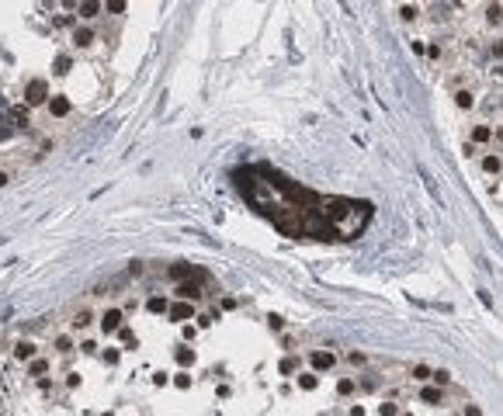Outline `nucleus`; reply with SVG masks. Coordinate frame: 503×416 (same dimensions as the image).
I'll use <instances>...</instances> for the list:
<instances>
[{
  "mask_svg": "<svg viewBox=\"0 0 503 416\" xmlns=\"http://www.w3.org/2000/svg\"><path fill=\"white\" fill-rule=\"evenodd\" d=\"M45 371H49V361L35 357V361H32V375H45Z\"/></svg>",
  "mask_w": 503,
  "mask_h": 416,
  "instance_id": "dca6fc26",
  "label": "nucleus"
},
{
  "mask_svg": "<svg viewBox=\"0 0 503 416\" xmlns=\"http://www.w3.org/2000/svg\"><path fill=\"white\" fill-rule=\"evenodd\" d=\"M163 309H167L163 298H150V312H163Z\"/></svg>",
  "mask_w": 503,
  "mask_h": 416,
  "instance_id": "5701e85b",
  "label": "nucleus"
},
{
  "mask_svg": "<svg viewBox=\"0 0 503 416\" xmlns=\"http://www.w3.org/2000/svg\"><path fill=\"white\" fill-rule=\"evenodd\" d=\"M420 399H424V402H430V406H437V402H445V392H441V389H424V392H420Z\"/></svg>",
  "mask_w": 503,
  "mask_h": 416,
  "instance_id": "9d476101",
  "label": "nucleus"
},
{
  "mask_svg": "<svg viewBox=\"0 0 503 416\" xmlns=\"http://www.w3.org/2000/svg\"><path fill=\"white\" fill-rule=\"evenodd\" d=\"M97 11H101V4H80V14L83 18H97Z\"/></svg>",
  "mask_w": 503,
  "mask_h": 416,
  "instance_id": "2eb2a0df",
  "label": "nucleus"
},
{
  "mask_svg": "<svg viewBox=\"0 0 503 416\" xmlns=\"http://www.w3.org/2000/svg\"><path fill=\"white\" fill-rule=\"evenodd\" d=\"M430 378L437 381V389H441V385H448V381H451V375H448V371H430Z\"/></svg>",
  "mask_w": 503,
  "mask_h": 416,
  "instance_id": "aec40b11",
  "label": "nucleus"
},
{
  "mask_svg": "<svg viewBox=\"0 0 503 416\" xmlns=\"http://www.w3.org/2000/svg\"><path fill=\"white\" fill-rule=\"evenodd\" d=\"M201 295V288H198V284H188V281H184V284H177V298H184V302H188V298H198Z\"/></svg>",
  "mask_w": 503,
  "mask_h": 416,
  "instance_id": "1a4fd4ad",
  "label": "nucleus"
},
{
  "mask_svg": "<svg viewBox=\"0 0 503 416\" xmlns=\"http://www.w3.org/2000/svg\"><path fill=\"white\" fill-rule=\"evenodd\" d=\"M299 385H302L306 392H312V389H316V375H302L299 378Z\"/></svg>",
  "mask_w": 503,
  "mask_h": 416,
  "instance_id": "6ab92c4d",
  "label": "nucleus"
},
{
  "mask_svg": "<svg viewBox=\"0 0 503 416\" xmlns=\"http://www.w3.org/2000/svg\"><path fill=\"white\" fill-rule=\"evenodd\" d=\"M122 319H125V312L108 309V312L101 316V330H104V333H118V330H122Z\"/></svg>",
  "mask_w": 503,
  "mask_h": 416,
  "instance_id": "7ed1b4c3",
  "label": "nucleus"
},
{
  "mask_svg": "<svg viewBox=\"0 0 503 416\" xmlns=\"http://www.w3.org/2000/svg\"><path fill=\"white\" fill-rule=\"evenodd\" d=\"M170 319H174V323L191 319V305H188V302H177V305H170Z\"/></svg>",
  "mask_w": 503,
  "mask_h": 416,
  "instance_id": "0eeeda50",
  "label": "nucleus"
},
{
  "mask_svg": "<svg viewBox=\"0 0 503 416\" xmlns=\"http://www.w3.org/2000/svg\"><path fill=\"white\" fill-rule=\"evenodd\" d=\"M465 416H483V413H479L476 406H468V409H465Z\"/></svg>",
  "mask_w": 503,
  "mask_h": 416,
  "instance_id": "c85d7f7f",
  "label": "nucleus"
},
{
  "mask_svg": "<svg viewBox=\"0 0 503 416\" xmlns=\"http://www.w3.org/2000/svg\"><path fill=\"white\" fill-rule=\"evenodd\" d=\"M455 104H458L462 111H468V108L476 104V94H472V90H465V87H458V90H455Z\"/></svg>",
  "mask_w": 503,
  "mask_h": 416,
  "instance_id": "423d86ee",
  "label": "nucleus"
},
{
  "mask_svg": "<svg viewBox=\"0 0 503 416\" xmlns=\"http://www.w3.org/2000/svg\"><path fill=\"white\" fill-rule=\"evenodd\" d=\"M347 361L354 364V368H361V364H365V354H361V350H350V354H347Z\"/></svg>",
  "mask_w": 503,
  "mask_h": 416,
  "instance_id": "4be33fe9",
  "label": "nucleus"
},
{
  "mask_svg": "<svg viewBox=\"0 0 503 416\" xmlns=\"http://www.w3.org/2000/svg\"><path fill=\"white\" fill-rule=\"evenodd\" d=\"M382 416H396V406H392V402H382Z\"/></svg>",
  "mask_w": 503,
  "mask_h": 416,
  "instance_id": "bb28decb",
  "label": "nucleus"
},
{
  "mask_svg": "<svg viewBox=\"0 0 503 416\" xmlns=\"http://www.w3.org/2000/svg\"><path fill=\"white\" fill-rule=\"evenodd\" d=\"M486 21H489L493 28H500V4H489V7H486Z\"/></svg>",
  "mask_w": 503,
  "mask_h": 416,
  "instance_id": "ddd939ff",
  "label": "nucleus"
},
{
  "mask_svg": "<svg viewBox=\"0 0 503 416\" xmlns=\"http://www.w3.org/2000/svg\"><path fill=\"white\" fill-rule=\"evenodd\" d=\"M309 364H312V371H333L337 357L330 354V350H312V354H309Z\"/></svg>",
  "mask_w": 503,
  "mask_h": 416,
  "instance_id": "f03ea898",
  "label": "nucleus"
},
{
  "mask_svg": "<svg viewBox=\"0 0 503 416\" xmlns=\"http://www.w3.org/2000/svg\"><path fill=\"white\" fill-rule=\"evenodd\" d=\"M472 139H476V142H489V139H493V129H489V125H476V129H472Z\"/></svg>",
  "mask_w": 503,
  "mask_h": 416,
  "instance_id": "f8f14e48",
  "label": "nucleus"
},
{
  "mask_svg": "<svg viewBox=\"0 0 503 416\" xmlns=\"http://www.w3.org/2000/svg\"><path fill=\"white\" fill-rule=\"evenodd\" d=\"M413 378H417V381H427V378H430V368H427V364H417V368H413Z\"/></svg>",
  "mask_w": 503,
  "mask_h": 416,
  "instance_id": "a211bd4d",
  "label": "nucleus"
},
{
  "mask_svg": "<svg viewBox=\"0 0 503 416\" xmlns=\"http://www.w3.org/2000/svg\"><path fill=\"white\" fill-rule=\"evenodd\" d=\"M483 170L489 174V177H500V153H496V149H489V153L483 156Z\"/></svg>",
  "mask_w": 503,
  "mask_h": 416,
  "instance_id": "39448f33",
  "label": "nucleus"
},
{
  "mask_svg": "<svg viewBox=\"0 0 503 416\" xmlns=\"http://www.w3.org/2000/svg\"><path fill=\"white\" fill-rule=\"evenodd\" d=\"M177 361H181V364H191V361H194V354L188 350V347H181V350H177Z\"/></svg>",
  "mask_w": 503,
  "mask_h": 416,
  "instance_id": "412c9836",
  "label": "nucleus"
},
{
  "mask_svg": "<svg viewBox=\"0 0 503 416\" xmlns=\"http://www.w3.org/2000/svg\"><path fill=\"white\" fill-rule=\"evenodd\" d=\"M87 323H91V312H80L77 319H73V326H77V330H83V326H87Z\"/></svg>",
  "mask_w": 503,
  "mask_h": 416,
  "instance_id": "b1692460",
  "label": "nucleus"
},
{
  "mask_svg": "<svg viewBox=\"0 0 503 416\" xmlns=\"http://www.w3.org/2000/svg\"><path fill=\"white\" fill-rule=\"evenodd\" d=\"M11 115H14V121H18V125H24V121H28V111H24V108H14Z\"/></svg>",
  "mask_w": 503,
  "mask_h": 416,
  "instance_id": "393cba45",
  "label": "nucleus"
},
{
  "mask_svg": "<svg viewBox=\"0 0 503 416\" xmlns=\"http://www.w3.org/2000/svg\"><path fill=\"white\" fill-rule=\"evenodd\" d=\"M49 111L59 115V118H63V115H70V101H66V98H52V101H49Z\"/></svg>",
  "mask_w": 503,
  "mask_h": 416,
  "instance_id": "6e6552de",
  "label": "nucleus"
},
{
  "mask_svg": "<svg viewBox=\"0 0 503 416\" xmlns=\"http://www.w3.org/2000/svg\"><path fill=\"white\" fill-rule=\"evenodd\" d=\"M337 392H340V396H350V392H354V378H340V381H337Z\"/></svg>",
  "mask_w": 503,
  "mask_h": 416,
  "instance_id": "4468645a",
  "label": "nucleus"
},
{
  "mask_svg": "<svg viewBox=\"0 0 503 416\" xmlns=\"http://www.w3.org/2000/svg\"><path fill=\"white\" fill-rule=\"evenodd\" d=\"M14 357H18V361H35V357H39V347H35L32 340H21L18 347H14Z\"/></svg>",
  "mask_w": 503,
  "mask_h": 416,
  "instance_id": "20e7f679",
  "label": "nucleus"
},
{
  "mask_svg": "<svg viewBox=\"0 0 503 416\" xmlns=\"http://www.w3.org/2000/svg\"><path fill=\"white\" fill-rule=\"evenodd\" d=\"M24 98H28V104H42V101L49 98V83H45V80H32V83H28V90H24Z\"/></svg>",
  "mask_w": 503,
  "mask_h": 416,
  "instance_id": "f257e3e1",
  "label": "nucleus"
},
{
  "mask_svg": "<svg viewBox=\"0 0 503 416\" xmlns=\"http://www.w3.org/2000/svg\"><path fill=\"white\" fill-rule=\"evenodd\" d=\"M4 184H11V170H0V187Z\"/></svg>",
  "mask_w": 503,
  "mask_h": 416,
  "instance_id": "cd10ccee",
  "label": "nucleus"
},
{
  "mask_svg": "<svg viewBox=\"0 0 503 416\" xmlns=\"http://www.w3.org/2000/svg\"><path fill=\"white\" fill-rule=\"evenodd\" d=\"M73 42H77V45H91V42H94V31H91V28H77V31H73Z\"/></svg>",
  "mask_w": 503,
  "mask_h": 416,
  "instance_id": "9b49d317",
  "label": "nucleus"
},
{
  "mask_svg": "<svg viewBox=\"0 0 503 416\" xmlns=\"http://www.w3.org/2000/svg\"><path fill=\"white\" fill-rule=\"evenodd\" d=\"M56 347L63 350V354H66V350H73V343H70V337H59V340H56Z\"/></svg>",
  "mask_w": 503,
  "mask_h": 416,
  "instance_id": "a878e982",
  "label": "nucleus"
},
{
  "mask_svg": "<svg viewBox=\"0 0 503 416\" xmlns=\"http://www.w3.org/2000/svg\"><path fill=\"white\" fill-rule=\"evenodd\" d=\"M399 14H403V21H417V14H420V7H399Z\"/></svg>",
  "mask_w": 503,
  "mask_h": 416,
  "instance_id": "f3484780",
  "label": "nucleus"
}]
</instances>
